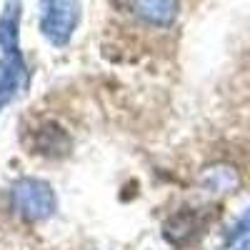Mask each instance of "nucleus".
<instances>
[{"instance_id":"5","label":"nucleus","mask_w":250,"mask_h":250,"mask_svg":"<svg viewBox=\"0 0 250 250\" xmlns=\"http://www.w3.org/2000/svg\"><path fill=\"white\" fill-rule=\"evenodd\" d=\"M20 18H23V3L8 0L0 10V50L20 53Z\"/></svg>"},{"instance_id":"3","label":"nucleus","mask_w":250,"mask_h":250,"mask_svg":"<svg viewBox=\"0 0 250 250\" xmlns=\"http://www.w3.org/2000/svg\"><path fill=\"white\" fill-rule=\"evenodd\" d=\"M25 78V62L20 53H3L0 58V113L5 110V105L18 95V90L23 88Z\"/></svg>"},{"instance_id":"2","label":"nucleus","mask_w":250,"mask_h":250,"mask_svg":"<svg viewBox=\"0 0 250 250\" xmlns=\"http://www.w3.org/2000/svg\"><path fill=\"white\" fill-rule=\"evenodd\" d=\"M80 0H40V33L55 48L70 43L80 23Z\"/></svg>"},{"instance_id":"4","label":"nucleus","mask_w":250,"mask_h":250,"mask_svg":"<svg viewBox=\"0 0 250 250\" xmlns=\"http://www.w3.org/2000/svg\"><path fill=\"white\" fill-rule=\"evenodd\" d=\"M130 10L148 25L168 28L178 18V0H128Z\"/></svg>"},{"instance_id":"7","label":"nucleus","mask_w":250,"mask_h":250,"mask_svg":"<svg viewBox=\"0 0 250 250\" xmlns=\"http://www.w3.org/2000/svg\"><path fill=\"white\" fill-rule=\"evenodd\" d=\"M195 230H198V218L193 213H180L165 223V238L173 245H183L190 238H195Z\"/></svg>"},{"instance_id":"6","label":"nucleus","mask_w":250,"mask_h":250,"mask_svg":"<svg viewBox=\"0 0 250 250\" xmlns=\"http://www.w3.org/2000/svg\"><path fill=\"white\" fill-rule=\"evenodd\" d=\"M35 148H38V153H43V155H50V158H55V155H68V150H70V138L62 133L60 128H43L38 133V140H35Z\"/></svg>"},{"instance_id":"8","label":"nucleus","mask_w":250,"mask_h":250,"mask_svg":"<svg viewBox=\"0 0 250 250\" xmlns=\"http://www.w3.org/2000/svg\"><path fill=\"white\" fill-rule=\"evenodd\" d=\"M225 178H238V175L230 168H215L208 173V185L213 190H228V188H233V183H225Z\"/></svg>"},{"instance_id":"9","label":"nucleus","mask_w":250,"mask_h":250,"mask_svg":"<svg viewBox=\"0 0 250 250\" xmlns=\"http://www.w3.org/2000/svg\"><path fill=\"white\" fill-rule=\"evenodd\" d=\"M250 238V208L245 210V215L230 228L228 233V243H240V240H248Z\"/></svg>"},{"instance_id":"1","label":"nucleus","mask_w":250,"mask_h":250,"mask_svg":"<svg viewBox=\"0 0 250 250\" xmlns=\"http://www.w3.org/2000/svg\"><path fill=\"white\" fill-rule=\"evenodd\" d=\"M10 200H13V210L28 223L48 220L58 208L55 190L50 188V183L40 180V178L15 180L13 190H10Z\"/></svg>"}]
</instances>
